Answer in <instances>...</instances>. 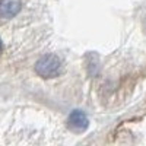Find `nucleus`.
I'll return each mask as SVG.
<instances>
[{
	"label": "nucleus",
	"mask_w": 146,
	"mask_h": 146,
	"mask_svg": "<svg viewBox=\"0 0 146 146\" xmlns=\"http://www.w3.org/2000/svg\"><path fill=\"white\" fill-rule=\"evenodd\" d=\"M21 0H0V18L10 19L19 13L21 10Z\"/></svg>",
	"instance_id": "nucleus-2"
},
{
	"label": "nucleus",
	"mask_w": 146,
	"mask_h": 146,
	"mask_svg": "<svg viewBox=\"0 0 146 146\" xmlns=\"http://www.w3.org/2000/svg\"><path fill=\"white\" fill-rule=\"evenodd\" d=\"M62 63H60L58 57L56 56H44L41 57L35 64V72L38 73L41 78H54L58 75Z\"/></svg>",
	"instance_id": "nucleus-1"
},
{
	"label": "nucleus",
	"mask_w": 146,
	"mask_h": 146,
	"mask_svg": "<svg viewBox=\"0 0 146 146\" xmlns=\"http://www.w3.org/2000/svg\"><path fill=\"white\" fill-rule=\"evenodd\" d=\"M2 48H3V45H2V40H0V53H2Z\"/></svg>",
	"instance_id": "nucleus-4"
},
{
	"label": "nucleus",
	"mask_w": 146,
	"mask_h": 146,
	"mask_svg": "<svg viewBox=\"0 0 146 146\" xmlns=\"http://www.w3.org/2000/svg\"><path fill=\"white\" fill-rule=\"evenodd\" d=\"M88 123L89 120L88 117L85 115V113L79 111V110H76V111H73L70 115H69V126L73 129V130H85L88 127Z\"/></svg>",
	"instance_id": "nucleus-3"
}]
</instances>
